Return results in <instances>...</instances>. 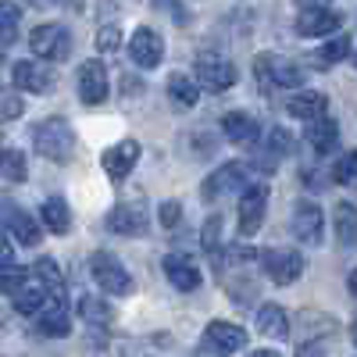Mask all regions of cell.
I'll return each instance as SVG.
<instances>
[{
  "label": "cell",
  "mask_w": 357,
  "mask_h": 357,
  "mask_svg": "<svg viewBox=\"0 0 357 357\" xmlns=\"http://www.w3.org/2000/svg\"><path fill=\"white\" fill-rule=\"evenodd\" d=\"M286 111L311 126V122H318V118H325V111H329V97L318 93V89H301V93H293L286 100Z\"/></svg>",
  "instance_id": "18"
},
{
  "label": "cell",
  "mask_w": 357,
  "mask_h": 357,
  "mask_svg": "<svg viewBox=\"0 0 357 357\" xmlns=\"http://www.w3.org/2000/svg\"><path fill=\"white\" fill-rule=\"evenodd\" d=\"M165 89H168V97H172L178 107H193V104L200 100V86H197V79L186 75V72H172L168 82H165Z\"/></svg>",
  "instance_id": "26"
},
{
  "label": "cell",
  "mask_w": 357,
  "mask_h": 357,
  "mask_svg": "<svg viewBox=\"0 0 357 357\" xmlns=\"http://www.w3.org/2000/svg\"><path fill=\"white\" fill-rule=\"evenodd\" d=\"M122 93H126V97H129V93H132V97H139V93H143V82H139V79L122 75Z\"/></svg>",
  "instance_id": "41"
},
{
  "label": "cell",
  "mask_w": 357,
  "mask_h": 357,
  "mask_svg": "<svg viewBox=\"0 0 357 357\" xmlns=\"http://www.w3.org/2000/svg\"><path fill=\"white\" fill-rule=\"evenodd\" d=\"M193 79H197L200 89H207V93H225V89L236 86V68L222 54H200Z\"/></svg>",
  "instance_id": "9"
},
{
  "label": "cell",
  "mask_w": 357,
  "mask_h": 357,
  "mask_svg": "<svg viewBox=\"0 0 357 357\" xmlns=\"http://www.w3.org/2000/svg\"><path fill=\"white\" fill-rule=\"evenodd\" d=\"M333 225H336V240L343 247H357V204L340 200L333 211Z\"/></svg>",
  "instance_id": "25"
},
{
  "label": "cell",
  "mask_w": 357,
  "mask_h": 357,
  "mask_svg": "<svg viewBox=\"0 0 357 357\" xmlns=\"http://www.w3.org/2000/svg\"><path fill=\"white\" fill-rule=\"evenodd\" d=\"M93 47H97V54H114L118 47H122V29L118 25H100L97 36H93Z\"/></svg>",
  "instance_id": "38"
},
{
  "label": "cell",
  "mask_w": 357,
  "mask_h": 357,
  "mask_svg": "<svg viewBox=\"0 0 357 357\" xmlns=\"http://www.w3.org/2000/svg\"><path fill=\"white\" fill-rule=\"evenodd\" d=\"M40 222H43V229L65 236L72 229V207H68V200L65 197H47L43 207H40Z\"/></svg>",
  "instance_id": "24"
},
{
  "label": "cell",
  "mask_w": 357,
  "mask_h": 357,
  "mask_svg": "<svg viewBox=\"0 0 357 357\" xmlns=\"http://www.w3.org/2000/svg\"><path fill=\"white\" fill-rule=\"evenodd\" d=\"M139 154H143V146H139L136 139H122V143L107 146V151L100 154V168L107 172L111 183H126L129 172H132L136 161H139Z\"/></svg>",
  "instance_id": "14"
},
{
  "label": "cell",
  "mask_w": 357,
  "mask_h": 357,
  "mask_svg": "<svg viewBox=\"0 0 357 357\" xmlns=\"http://www.w3.org/2000/svg\"><path fill=\"white\" fill-rule=\"evenodd\" d=\"M200 247L211 254V261L218 257V250H222V215H211L204 222V229H200Z\"/></svg>",
  "instance_id": "36"
},
{
  "label": "cell",
  "mask_w": 357,
  "mask_h": 357,
  "mask_svg": "<svg viewBox=\"0 0 357 357\" xmlns=\"http://www.w3.org/2000/svg\"><path fill=\"white\" fill-rule=\"evenodd\" d=\"M79 314L89 325H111L114 321V311L100 301V296H82V301H79Z\"/></svg>",
  "instance_id": "32"
},
{
  "label": "cell",
  "mask_w": 357,
  "mask_h": 357,
  "mask_svg": "<svg viewBox=\"0 0 357 357\" xmlns=\"http://www.w3.org/2000/svg\"><path fill=\"white\" fill-rule=\"evenodd\" d=\"M354 65H357V54H354Z\"/></svg>",
  "instance_id": "48"
},
{
  "label": "cell",
  "mask_w": 357,
  "mask_h": 357,
  "mask_svg": "<svg viewBox=\"0 0 357 357\" xmlns=\"http://www.w3.org/2000/svg\"><path fill=\"white\" fill-rule=\"evenodd\" d=\"M33 275H36V282L47 286L50 307H65V279H61V268L54 264V257H40L33 264Z\"/></svg>",
  "instance_id": "22"
},
{
  "label": "cell",
  "mask_w": 357,
  "mask_h": 357,
  "mask_svg": "<svg viewBox=\"0 0 357 357\" xmlns=\"http://www.w3.org/2000/svg\"><path fill=\"white\" fill-rule=\"evenodd\" d=\"M33 143H36L40 158H47L54 165H65L72 158V151H75V132L68 126V118L54 114V118H43V122L33 129Z\"/></svg>",
  "instance_id": "1"
},
{
  "label": "cell",
  "mask_w": 357,
  "mask_h": 357,
  "mask_svg": "<svg viewBox=\"0 0 357 357\" xmlns=\"http://www.w3.org/2000/svg\"><path fill=\"white\" fill-rule=\"evenodd\" d=\"M296 36H307V40H318V36H336V29L343 25V15L333 11V8H321V4H307L296 11Z\"/></svg>",
  "instance_id": "11"
},
{
  "label": "cell",
  "mask_w": 357,
  "mask_h": 357,
  "mask_svg": "<svg viewBox=\"0 0 357 357\" xmlns=\"http://www.w3.org/2000/svg\"><path fill=\"white\" fill-rule=\"evenodd\" d=\"M129 61L136 68H158L165 61V36L158 33V29L151 25H139L136 33L129 36Z\"/></svg>",
  "instance_id": "10"
},
{
  "label": "cell",
  "mask_w": 357,
  "mask_h": 357,
  "mask_svg": "<svg viewBox=\"0 0 357 357\" xmlns=\"http://www.w3.org/2000/svg\"><path fill=\"white\" fill-rule=\"evenodd\" d=\"M29 275H33V272H29V268H22V264H4V268H0V293L18 296L29 282H33Z\"/></svg>",
  "instance_id": "31"
},
{
  "label": "cell",
  "mask_w": 357,
  "mask_h": 357,
  "mask_svg": "<svg viewBox=\"0 0 357 357\" xmlns=\"http://www.w3.org/2000/svg\"><path fill=\"white\" fill-rule=\"evenodd\" d=\"M264 207H268V186L257 183L243 193L240 200V236H254L264 222Z\"/></svg>",
  "instance_id": "17"
},
{
  "label": "cell",
  "mask_w": 357,
  "mask_h": 357,
  "mask_svg": "<svg viewBox=\"0 0 357 357\" xmlns=\"http://www.w3.org/2000/svg\"><path fill=\"white\" fill-rule=\"evenodd\" d=\"M347 286H350V293H354V296H357V268H354V272H350V275H347Z\"/></svg>",
  "instance_id": "43"
},
{
  "label": "cell",
  "mask_w": 357,
  "mask_h": 357,
  "mask_svg": "<svg viewBox=\"0 0 357 357\" xmlns=\"http://www.w3.org/2000/svg\"><path fill=\"white\" fill-rule=\"evenodd\" d=\"M89 275L100 286V293H111V296H129L132 293V275L126 272V264L107 250H97L89 257Z\"/></svg>",
  "instance_id": "4"
},
{
  "label": "cell",
  "mask_w": 357,
  "mask_h": 357,
  "mask_svg": "<svg viewBox=\"0 0 357 357\" xmlns=\"http://www.w3.org/2000/svg\"><path fill=\"white\" fill-rule=\"evenodd\" d=\"M354 343H357V321H354Z\"/></svg>",
  "instance_id": "46"
},
{
  "label": "cell",
  "mask_w": 357,
  "mask_h": 357,
  "mask_svg": "<svg viewBox=\"0 0 357 357\" xmlns=\"http://www.w3.org/2000/svg\"><path fill=\"white\" fill-rule=\"evenodd\" d=\"M0 65H4V54H0Z\"/></svg>",
  "instance_id": "47"
},
{
  "label": "cell",
  "mask_w": 357,
  "mask_h": 357,
  "mask_svg": "<svg viewBox=\"0 0 357 357\" xmlns=\"http://www.w3.org/2000/svg\"><path fill=\"white\" fill-rule=\"evenodd\" d=\"M75 89H79V100L86 107H97L111 97V79H107V68L100 57H89V61L79 65V75H75Z\"/></svg>",
  "instance_id": "8"
},
{
  "label": "cell",
  "mask_w": 357,
  "mask_h": 357,
  "mask_svg": "<svg viewBox=\"0 0 357 357\" xmlns=\"http://www.w3.org/2000/svg\"><path fill=\"white\" fill-rule=\"evenodd\" d=\"M222 132H225L229 143H236V146H254L257 136H261L254 114H247V111H229V114L222 118Z\"/></svg>",
  "instance_id": "20"
},
{
  "label": "cell",
  "mask_w": 357,
  "mask_h": 357,
  "mask_svg": "<svg viewBox=\"0 0 357 357\" xmlns=\"http://www.w3.org/2000/svg\"><path fill=\"white\" fill-rule=\"evenodd\" d=\"M47 304H50V293H47V286L36 282V279L15 296V311H18V314H43Z\"/></svg>",
  "instance_id": "27"
},
{
  "label": "cell",
  "mask_w": 357,
  "mask_h": 357,
  "mask_svg": "<svg viewBox=\"0 0 357 357\" xmlns=\"http://www.w3.org/2000/svg\"><path fill=\"white\" fill-rule=\"evenodd\" d=\"M257 333H261L264 340L282 343V340L289 336V318H286V307H279V304H264V307L257 311Z\"/></svg>",
  "instance_id": "23"
},
{
  "label": "cell",
  "mask_w": 357,
  "mask_h": 357,
  "mask_svg": "<svg viewBox=\"0 0 357 357\" xmlns=\"http://www.w3.org/2000/svg\"><path fill=\"white\" fill-rule=\"evenodd\" d=\"M165 275H168V282H172L178 293L200 289V268H197L190 257H183V254H168V257H165Z\"/></svg>",
  "instance_id": "19"
},
{
  "label": "cell",
  "mask_w": 357,
  "mask_h": 357,
  "mask_svg": "<svg viewBox=\"0 0 357 357\" xmlns=\"http://www.w3.org/2000/svg\"><path fill=\"white\" fill-rule=\"evenodd\" d=\"M261 268L275 286H293L304 275V257L301 250H289V247H268L261 250Z\"/></svg>",
  "instance_id": "6"
},
{
  "label": "cell",
  "mask_w": 357,
  "mask_h": 357,
  "mask_svg": "<svg viewBox=\"0 0 357 357\" xmlns=\"http://www.w3.org/2000/svg\"><path fill=\"white\" fill-rule=\"evenodd\" d=\"M178 218H183V204H178V200H165V204L158 207V222H161V229H175Z\"/></svg>",
  "instance_id": "39"
},
{
  "label": "cell",
  "mask_w": 357,
  "mask_h": 357,
  "mask_svg": "<svg viewBox=\"0 0 357 357\" xmlns=\"http://www.w3.org/2000/svg\"><path fill=\"white\" fill-rule=\"evenodd\" d=\"M0 225H4V232L8 236H15V240L22 243V247H36L40 240H43V229H40V222L33 218V215H25L18 204H11V200H0Z\"/></svg>",
  "instance_id": "12"
},
{
  "label": "cell",
  "mask_w": 357,
  "mask_h": 357,
  "mask_svg": "<svg viewBox=\"0 0 357 357\" xmlns=\"http://www.w3.org/2000/svg\"><path fill=\"white\" fill-rule=\"evenodd\" d=\"M193 357H218V354H211V350H200V354H193Z\"/></svg>",
  "instance_id": "45"
},
{
  "label": "cell",
  "mask_w": 357,
  "mask_h": 357,
  "mask_svg": "<svg viewBox=\"0 0 357 357\" xmlns=\"http://www.w3.org/2000/svg\"><path fill=\"white\" fill-rule=\"evenodd\" d=\"M107 229L118 232V236H132V240H139V236L151 232V207H146L143 200L114 204L111 215H107Z\"/></svg>",
  "instance_id": "7"
},
{
  "label": "cell",
  "mask_w": 357,
  "mask_h": 357,
  "mask_svg": "<svg viewBox=\"0 0 357 357\" xmlns=\"http://www.w3.org/2000/svg\"><path fill=\"white\" fill-rule=\"evenodd\" d=\"M333 178L340 186H357V151H347L333 165Z\"/></svg>",
  "instance_id": "37"
},
{
  "label": "cell",
  "mask_w": 357,
  "mask_h": 357,
  "mask_svg": "<svg viewBox=\"0 0 357 357\" xmlns=\"http://www.w3.org/2000/svg\"><path fill=\"white\" fill-rule=\"evenodd\" d=\"M0 175L11 178V183H25L29 178V161L22 151H15V146H4L0 151Z\"/></svg>",
  "instance_id": "30"
},
{
  "label": "cell",
  "mask_w": 357,
  "mask_h": 357,
  "mask_svg": "<svg viewBox=\"0 0 357 357\" xmlns=\"http://www.w3.org/2000/svg\"><path fill=\"white\" fill-rule=\"evenodd\" d=\"M11 254H15V250H11V240H8V232L0 229V268H4V264H15Z\"/></svg>",
  "instance_id": "40"
},
{
  "label": "cell",
  "mask_w": 357,
  "mask_h": 357,
  "mask_svg": "<svg viewBox=\"0 0 357 357\" xmlns=\"http://www.w3.org/2000/svg\"><path fill=\"white\" fill-rule=\"evenodd\" d=\"M254 75H257V86L264 89V93H272V89H286V86H301V82H304V68L293 65L289 57H282V54H257Z\"/></svg>",
  "instance_id": "2"
},
{
  "label": "cell",
  "mask_w": 357,
  "mask_h": 357,
  "mask_svg": "<svg viewBox=\"0 0 357 357\" xmlns=\"http://www.w3.org/2000/svg\"><path fill=\"white\" fill-rule=\"evenodd\" d=\"M250 168L243 161H225L222 168H215L211 175L200 183V197L204 200H222V197H232V193H247L250 186Z\"/></svg>",
  "instance_id": "3"
},
{
  "label": "cell",
  "mask_w": 357,
  "mask_h": 357,
  "mask_svg": "<svg viewBox=\"0 0 357 357\" xmlns=\"http://www.w3.org/2000/svg\"><path fill=\"white\" fill-rule=\"evenodd\" d=\"M296 357H325V350H321V343H304L296 350Z\"/></svg>",
  "instance_id": "42"
},
{
  "label": "cell",
  "mask_w": 357,
  "mask_h": 357,
  "mask_svg": "<svg viewBox=\"0 0 357 357\" xmlns=\"http://www.w3.org/2000/svg\"><path fill=\"white\" fill-rule=\"evenodd\" d=\"M11 79H15V89H29V93H50L57 86V72L47 61H18Z\"/></svg>",
  "instance_id": "16"
},
{
  "label": "cell",
  "mask_w": 357,
  "mask_h": 357,
  "mask_svg": "<svg viewBox=\"0 0 357 357\" xmlns=\"http://www.w3.org/2000/svg\"><path fill=\"white\" fill-rule=\"evenodd\" d=\"M18 18H22V8L11 4V0H4V4H0V47L15 43V36H18Z\"/></svg>",
  "instance_id": "33"
},
{
  "label": "cell",
  "mask_w": 357,
  "mask_h": 357,
  "mask_svg": "<svg viewBox=\"0 0 357 357\" xmlns=\"http://www.w3.org/2000/svg\"><path fill=\"white\" fill-rule=\"evenodd\" d=\"M247 357H282V354H275V350H254V354H247Z\"/></svg>",
  "instance_id": "44"
},
{
  "label": "cell",
  "mask_w": 357,
  "mask_h": 357,
  "mask_svg": "<svg viewBox=\"0 0 357 357\" xmlns=\"http://www.w3.org/2000/svg\"><path fill=\"white\" fill-rule=\"evenodd\" d=\"M304 139L311 143V151L314 154H333L336 151V143H340V126H336V118H318V122H311L304 129Z\"/></svg>",
  "instance_id": "21"
},
{
  "label": "cell",
  "mask_w": 357,
  "mask_h": 357,
  "mask_svg": "<svg viewBox=\"0 0 357 357\" xmlns=\"http://www.w3.org/2000/svg\"><path fill=\"white\" fill-rule=\"evenodd\" d=\"M25 114V100L18 89L11 86H0V122H15V118Z\"/></svg>",
  "instance_id": "34"
},
{
  "label": "cell",
  "mask_w": 357,
  "mask_h": 357,
  "mask_svg": "<svg viewBox=\"0 0 357 357\" xmlns=\"http://www.w3.org/2000/svg\"><path fill=\"white\" fill-rule=\"evenodd\" d=\"M36 329H40L43 336H54V340L68 336V333H72V314H68V307H47V311L40 314V321H36Z\"/></svg>",
  "instance_id": "29"
},
{
  "label": "cell",
  "mask_w": 357,
  "mask_h": 357,
  "mask_svg": "<svg viewBox=\"0 0 357 357\" xmlns=\"http://www.w3.org/2000/svg\"><path fill=\"white\" fill-rule=\"evenodd\" d=\"M247 343V329L243 325H232V321H211L204 329V350H211L218 357H229L236 350H243Z\"/></svg>",
  "instance_id": "15"
},
{
  "label": "cell",
  "mask_w": 357,
  "mask_h": 357,
  "mask_svg": "<svg viewBox=\"0 0 357 357\" xmlns=\"http://www.w3.org/2000/svg\"><path fill=\"white\" fill-rule=\"evenodd\" d=\"M314 57H318V65H340L343 57H350V36H343V33L333 36V40L325 43Z\"/></svg>",
  "instance_id": "35"
},
{
  "label": "cell",
  "mask_w": 357,
  "mask_h": 357,
  "mask_svg": "<svg viewBox=\"0 0 357 357\" xmlns=\"http://www.w3.org/2000/svg\"><path fill=\"white\" fill-rule=\"evenodd\" d=\"M289 229H293V236H296L301 243L318 247V243H321V236H325V215H321V207H318L314 200H301V204L293 207Z\"/></svg>",
  "instance_id": "13"
},
{
  "label": "cell",
  "mask_w": 357,
  "mask_h": 357,
  "mask_svg": "<svg viewBox=\"0 0 357 357\" xmlns=\"http://www.w3.org/2000/svg\"><path fill=\"white\" fill-rule=\"evenodd\" d=\"M29 50H33L36 57H43L47 65L65 61V57L72 54V33L61 22H43V25L33 29V36H29Z\"/></svg>",
  "instance_id": "5"
},
{
  "label": "cell",
  "mask_w": 357,
  "mask_h": 357,
  "mask_svg": "<svg viewBox=\"0 0 357 357\" xmlns=\"http://www.w3.org/2000/svg\"><path fill=\"white\" fill-rule=\"evenodd\" d=\"M296 151V139L282 129V126H275L272 132H268V146H264V165L268 168H275L282 158H289Z\"/></svg>",
  "instance_id": "28"
}]
</instances>
